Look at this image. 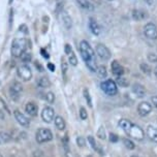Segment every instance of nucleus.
<instances>
[{
	"label": "nucleus",
	"mask_w": 157,
	"mask_h": 157,
	"mask_svg": "<svg viewBox=\"0 0 157 157\" xmlns=\"http://www.w3.org/2000/svg\"><path fill=\"white\" fill-rule=\"evenodd\" d=\"M80 52L81 56L85 61L87 67L91 71L95 72L97 71V64H96V58H95V52L89 44L88 41L82 40L80 43Z\"/></svg>",
	"instance_id": "1"
},
{
	"label": "nucleus",
	"mask_w": 157,
	"mask_h": 157,
	"mask_svg": "<svg viewBox=\"0 0 157 157\" xmlns=\"http://www.w3.org/2000/svg\"><path fill=\"white\" fill-rule=\"evenodd\" d=\"M119 126L125 131L126 134L129 136L133 137V139L137 140V141H142L145 136V133L143 129L140 126L133 124L132 122L129 121L128 119H121L119 121Z\"/></svg>",
	"instance_id": "2"
},
{
	"label": "nucleus",
	"mask_w": 157,
	"mask_h": 157,
	"mask_svg": "<svg viewBox=\"0 0 157 157\" xmlns=\"http://www.w3.org/2000/svg\"><path fill=\"white\" fill-rule=\"evenodd\" d=\"M28 47V40L26 38H16L13 39L12 48H10V53L13 57L20 58L24 52H26Z\"/></svg>",
	"instance_id": "3"
},
{
	"label": "nucleus",
	"mask_w": 157,
	"mask_h": 157,
	"mask_svg": "<svg viewBox=\"0 0 157 157\" xmlns=\"http://www.w3.org/2000/svg\"><path fill=\"white\" fill-rule=\"evenodd\" d=\"M101 90L105 92V94L110 95V96H114L118 93V87L116 82H114L113 80H105L100 84Z\"/></svg>",
	"instance_id": "4"
},
{
	"label": "nucleus",
	"mask_w": 157,
	"mask_h": 157,
	"mask_svg": "<svg viewBox=\"0 0 157 157\" xmlns=\"http://www.w3.org/2000/svg\"><path fill=\"white\" fill-rule=\"evenodd\" d=\"M53 140V133L52 131L48 128H39L36 132V142L38 144L50 142Z\"/></svg>",
	"instance_id": "5"
},
{
	"label": "nucleus",
	"mask_w": 157,
	"mask_h": 157,
	"mask_svg": "<svg viewBox=\"0 0 157 157\" xmlns=\"http://www.w3.org/2000/svg\"><path fill=\"white\" fill-rule=\"evenodd\" d=\"M18 75L19 78H21V80L25 81V82H27V81H30L32 78V71L31 69H30V67L26 65V64H24V65H21L18 68Z\"/></svg>",
	"instance_id": "6"
},
{
	"label": "nucleus",
	"mask_w": 157,
	"mask_h": 157,
	"mask_svg": "<svg viewBox=\"0 0 157 157\" xmlns=\"http://www.w3.org/2000/svg\"><path fill=\"white\" fill-rule=\"evenodd\" d=\"M96 54L98 55V57L103 61L110 60L111 56H112L110 50L108 49V47H105V44H99L96 46Z\"/></svg>",
	"instance_id": "7"
},
{
	"label": "nucleus",
	"mask_w": 157,
	"mask_h": 157,
	"mask_svg": "<svg viewBox=\"0 0 157 157\" xmlns=\"http://www.w3.org/2000/svg\"><path fill=\"white\" fill-rule=\"evenodd\" d=\"M144 33L146 37L155 40L157 39V27L154 23H147L144 27Z\"/></svg>",
	"instance_id": "8"
},
{
	"label": "nucleus",
	"mask_w": 157,
	"mask_h": 157,
	"mask_svg": "<svg viewBox=\"0 0 157 157\" xmlns=\"http://www.w3.org/2000/svg\"><path fill=\"white\" fill-rule=\"evenodd\" d=\"M41 118L46 123H51L55 119V111L51 106H44L41 112Z\"/></svg>",
	"instance_id": "9"
},
{
	"label": "nucleus",
	"mask_w": 157,
	"mask_h": 157,
	"mask_svg": "<svg viewBox=\"0 0 157 157\" xmlns=\"http://www.w3.org/2000/svg\"><path fill=\"white\" fill-rule=\"evenodd\" d=\"M152 111V105L148 101H142L137 106V113L141 117L148 116Z\"/></svg>",
	"instance_id": "10"
},
{
	"label": "nucleus",
	"mask_w": 157,
	"mask_h": 157,
	"mask_svg": "<svg viewBox=\"0 0 157 157\" xmlns=\"http://www.w3.org/2000/svg\"><path fill=\"white\" fill-rule=\"evenodd\" d=\"M22 91H23V86H22V84L20 82H13L10 88V96L13 99H18L20 94L22 93Z\"/></svg>",
	"instance_id": "11"
},
{
	"label": "nucleus",
	"mask_w": 157,
	"mask_h": 157,
	"mask_svg": "<svg viewBox=\"0 0 157 157\" xmlns=\"http://www.w3.org/2000/svg\"><path fill=\"white\" fill-rule=\"evenodd\" d=\"M13 115H15V118H16L17 122H18L20 125L25 126V127H28V126L30 125L29 119H28V118L25 116L23 113H21L19 110H16L15 112H13Z\"/></svg>",
	"instance_id": "12"
},
{
	"label": "nucleus",
	"mask_w": 157,
	"mask_h": 157,
	"mask_svg": "<svg viewBox=\"0 0 157 157\" xmlns=\"http://www.w3.org/2000/svg\"><path fill=\"white\" fill-rule=\"evenodd\" d=\"M111 69H112L113 75H116V77H121V75H123V74H124V68H123V66L116 60H114L113 62H112Z\"/></svg>",
	"instance_id": "13"
},
{
	"label": "nucleus",
	"mask_w": 157,
	"mask_h": 157,
	"mask_svg": "<svg viewBox=\"0 0 157 157\" xmlns=\"http://www.w3.org/2000/svg\"><path fill=\"white\" fill-rule=\"evenodd\" d=\"M88 26H89V29L90 31L92 32V34L94 35H99L100 34V26L98 25V23L96 22V20L93 19V18H90L89 19V22H88Z\"/></svg>",
	"instance_id": "14"
},
{
	"label": "nucleus",
	"mask_w": 157,
	"mask_h": 157,
	"mask_svg": "<svg viewBox=\"0 0 157 157\" xmlns=\"http://www.w3.org/2000/svg\"><path fill=\"white\" fill-rule=\"evenodd\" d=\"M25 111H26V113L29 115V116L36 117L37 116V112H38V106L36 105V103L30 101L25 106Z\"/></svg>",
	"instance_id": "15"
},
{
	"label": "nucleus",
	"mask_w": 157,
	"mask_h": 157,
	"mask_svg": "<svg viewBox=\"0 0 157 157\" xmlns=\"http://www.w3.org/2000/svg\"><path fill=\"white\" fill-rule=\"evenodd\" d=\"M61 19H62V23L64 25V27H65L67 30L71 29L72 21H71V16L67 13V12H65V10H62V12H61Z\"/></svg>",
	"instance_id": "16"
},
{
	"label": "nucleus",
	"mask_w": 157,
	"mask_h": 157,
	"mask_svg": "<svg viewBox=\"0 0 157 157\" xmlns=\"http://www.w3.org/2000/svg\"><path fill=\"white\" fill-rule=\"evenodd\" d=\"M132 91L133 93L136 95L139 98H142L145 96L146 94V89L145 87L141 85V84H134V85L132 86Z\"/></svg>",
	"instance_id": "17"
},
{
	"label": "nucleus",
	"mask_w": 157,
	"mask_h": 157,
	"mask_svg": "<svg viewBox=\"0 0 157 157\" xmlns=\"http://www.w3.org/2000/svg\"><path fill=\"white\" fill-rule=\"evenodd\" d=\"M132 18L134 21H142L148 18V13L142 10H134L132 12Z\"/></svg>",
	"instance_id": "18"
},
{
	"label": "nucleus",
	"mask_w": 157,
	"mask_h": 157,
	"mask_svg": "<svg viewBox=\"0 0 157 157\" xmlns=\"http://www.w3.org/2000/svg\"><path fill=\"white\" fill-rule=\"evenodd\" d=\"M54 122H55V126L59 130L65 129V121H64V119L61 116H56L54 119Z\"/></svg>",
	"instance_id": "19"
},
{
	"label": "nucleus",
	"mask_w": 157,
	"mask_h": 157,
	"mask_svg": "<svg viewBox=\"0 0 157 157\" xmlns=\"http://www.w3.org/2000/svg\"><path fill=\"white\" fill-rule=\"evenodd\" d=\"M147 136L150 137L152 141L157 142V128L153 126H149L147 128Z\"/></svg>",
	"instance_id": "20"
},
{
	"label": "nucleus",
	"mask_w": 157,
	"mask_h": 157,
	"mask_svg": "<svg viewBox=\"0 0 157 157\" xmlns=\"http://www.w3.org/2000/svg\"><path fill=\"white\" fill-rule=\"evenodd\" d=\"M88 142H89V144L91 145L92 149H94L95 151H97V152L99 153L100 155H103V152H102V150L100 149L99 147H98V145L96 144V142H95V139H94L93 136H88Z\"/></svg>",
	"instance_id": "21"
},
{
	"label": "nucleus",
	"mask_w": 157,
	"mask_h": 157,
	"mask_svg": "<svg viewBox=\"0 0 157 157\" xmlns=\"http://www.w3.org/2000/svg\"><path fill=\"white\" fill-rule=\"evenodd\" d=\"M37 85L41 88H49L51 86V82H50L49 78L47 77H41L39 80L37 81Z\"/></svg>",
	"instance_id": "22"
},
{
	"label": "nucleus",
	"mask_w": 157,
	"mask_h": 157,
	"mask_svg": "<svg viewBox=\"0 0 157 157\" xmlns=\"http://www.w3.org/2000/svg\"><path fill=\"white\" fill-rule=\"evenodd\" d=\"M117 84L119 85L120 87H123V88H126V87H128L129 85V82H128V80L124 77H117V80H116Z\"/></svg>",
	"instance_id": "23"
},
{
	"label": "nucleus",
	"mask_w": 157,
	"mask_h": 157,
	"mask_svg": "<svg viewBox=\"0 0 157 157\" xmlns=\"http://www.w3.org/2000/svg\"><path fill=\"white\" fill-rule=\"evenodd\" d=\"M96 72H97L98 77L101 78H105L106 75H108V71H106V68H105V66H103V65L97 66Z\"/></svg>",
	"instance_id": "24"
},
{
	"label": "nucleus",
	"mask_w": 157,
	"mask_h": 157,
	"mask_svg": "<svg viewBox=\"0 0 157 157\" xmlns=\"http://www.w3.org/2000/svg\"><path fill=\"white\" fill-rule=\"evenodd\" d=\"M123 144L125 145V147L127 148L128 150H133L134 148H136V145H134V143L131 141L129 139H123Z\"/></svg>",
	"instance_id": "25"
},
{
	"label": "nucleus",
	"mask_w": 157,
	"mask_h": 157,
	"mask_svg": "<svg viewBox=\"0 0 157 157\" xmlns=\"http://www.w3.org/2000/svg\"><path fill=\"white\" fill-rule=\"evenodd\" d=\"M68 62L72 66H77V64H78V58H77V56L75 55L74 51H72L71 54L68 55Z\"/></svg>",
	"instance_id": "26"
},
{
	"label": "nucleus",
	"mask_w": 157,
	"mask_h": 157,
	"mask_svg": "<svg viewBox=\"0 0 157 157\" xmlns=\"http://www.w3.org/2000/svg\"><path fill=\"white\" fill-rule=\"evenodd\" d=\"M21 60L23 61L24 63H27V62H30L31 61V59H32V55L30 54V53H28V52H24L23 54L21 55Z\"/></svg>",
	"instance_id": "27"
},
{
	"label": "nucleus",
	"mask_w": 157,
	"mask_h": 157,
	"mask_svg": "<svg viewBox=\"0 0 157 157\" xmlns=\"http://www.w3.org/2000/svg\"><path fill=\"white\" fill-rule=\"evenodd\" d=\"M61 69H62L63 75L65 77L66 72H67V71H68V64H67V62L65 61V59H64V58L61 59Z\"/></svg>",
	"instance_id": "28"
},
{
	"label": "nucleus",
	"mask_w": 157,
	"mask_h": 157,
	"mask_svg": "<svg viewBox=\"0 0 157 157\" xmlns=\"http://www.w3.org/2000/svg\"><path fill=\"white\" fill-rule=\"evenodd\" d=\"M77 2L80 4V6H82L83 8H87V10L91 6V3L89 0H77Z\"/></svg>",
	"instance_id": "29"
},
{
	"label": "nucleus",
	"mask_w": 157,
	"mask_h": 157,
	"mask_svg": "<svg viewBox=\"0 0 157 157\" xmlns=\"http://www.w3.org/2000/svg\"><path fill=\"white\" fill-rule=\"evenodd\" d=\"M46 100L49 103H53L55 101V94L53 92H48L46 94Z\"/></svg>",
	"instance_id": "30"
},
{
	"label": "nucleus",
	"mask_w": 157,
	"mask_h": 157,
	"mask_svg": "<svg viewBox=\"0 0 157 157\" xmlns=\"http://www.w3.org/2000/svg\"><path fill=\"white\" fill-rule=\"evenodd\" d=\"M141 71L144 72V74L149 75L150 72H151V67L148 65L147 63H142L141 64Z\"/></svg>",
	"instance_id": "31"
},
{
	"label": "nucleus",
	"mask_w": 157,
	"mask_h": 157,
	"mask_svg": "<svg viewBox=\"0 0 157 157\" xmlns=\"http://www.w3.org/2000/svg\"><path fill=\"white\" fill-rule=\"evenodd\" d=\"M84 97H85V99L87 100V103H88V105L91 108V106H92V100H91L90 94H89V91L87 90V89L84 90Z\"/></svg>",
	"instance_id": "32"
},
{
	"label": "nucleus",
	"mask_w": 157,
	"mask_h": 157,
	"mask_svg": "<svg viewBox=\"0 0 157 157\" xmlns=\"http://www.w3.org/2000/svg\"><path fill=\"white\" fill-rule=\"evenodd\" d=\"M97 136L99 137V139H101V140H105V128H103L102 126H100L99 129H98V131H97Z\"/></svg>",
	"instance_id": "33"
},
{
	"label": "nucleus",
	"mask_w": 157,
	"mask_h": 157,
	"mask_svg": "<svg viewBox=\"0 0 157 157\" xmlns=\"http://www.w3.org/2000/svg\"><path fill=\"white\" fill-rule=\"evenodd\" d=\"M148 60H149L150 62L157 63V54H154V53H149V54H148Z\"/></svg>",
	"instance_id": "34"
},
{
	"label": "nucleus",
	"mask_w": 157,
	"mask_h": 157,
	"mask_svg": "<svg viewBox=\"0 0 157 157\" xmlns=\"http://www.w3.org/2000/svg\"><path fill=\"white\" fill-rule=\"evenodd\" d=\"M87 117H88V114H87V111L85 108H81L80 109V118L82 120H86Z\"/></svg>",
	"instance_id": "35"
},
{
	"label": "nucleus",
	"mask_w": 157,
	"mask_h": 157,
	"mask_svg": "<svg viewBox=\"0 0 157 157\" xmlns=\"http://www.w3.org/2000/svg\"><path fill=\"white\" fill-rule=\"evenodd\" d=\"M64 1L65 0H56L57 2V12H62V8H63V5H64Z\"/></svg>",
	"instance_id": "36"
},
{
	"label": "nucleus",
	"mask_w": 157,
	"mask_h": 157,
	"mask_svg": "<svg viewBox=\"0 0 157 157\" xmlns=\"http://www.w3.org/2000/svg\"><path fill=\"white\" fill-rule=\"evenodd\" d=\"M77 144L78 146H80V147H84L86 144V141H85V139L82 136H78V139H77Z\"/></svg>",
	"instance_id": "37"
},
{
	"label": "nucleus",
	"mask_w": 157,
	"mask_h": 157,
	"mask_svg": "<svg viewBox=\"0 0 157 157\" xmlns=\"http://www.w3.org/2000/svg\"><path fill=\"white\" fill-rule=\"evenodd\" d=\"M110 141H111L112 143H117L118 141H119V137H118L117 134L111 133V134H110Z\"/></svg>",
	"instance_id": "38"
},
{
	"label": "nucleus",
	"mask_w": 157,
	"mask_h": 157,
	"mask_svg": "<svg viewBox=\"0 0 157 157\" xmlns=\"http://www.w3.org/2000/svg\"><path fill=\"white\" fill-rule=\"evenodd\" d=\"M64 51H65V54H67V55H69L72 52V48L69 46L68 44H65V48H64Z\"/></svg>",
	"instance_id": "39"
},
{
	"label": "nucleus",
	"mask_w": 157,
	"mask_h": 157,
	"mask_svg": "<svg viewBox=\"0 0 157 157\" xmlns=\"http://www.w3.org/2000/svg\"><path fill=\"white\" fill-rule=\"evenodd\" d=\"M34 65H35L36 68H37V71H44V66L41 65V64L39 63L38 61H36V62L34 63Z\"/></svg>",
	"instance_id": "40"
},
{
	"label": "nucleus",
	"mask_w": 157,
	"mask_h": 157,
	"mask_svg": "<svg viewBox=\"0 0 157 157\" xmlns=\"http://www.w3.org/2000/svg\"><path fill=\"white\" fill-rule=\"evenodd\" d=\"M1 137H2V140H3L4 142H8V141L10 140V136H8L7 133H5V132H4V133H3V132L1 133Z\"/></svg>",
	"instance_id": "41"
},
{
	"label": "nucleus",
	"mask_w": 157,
	"mask_h": 157,
	"mask_svg": "<svg viewBox=\"0 0 157 157\" xmlns=\"http://www.w3.org/2000/svg\"><path fill=\"white\" fill-rule=\"evenodd\" d=\"M40 53H41V55H43V57L44 58H46V59H49V54L47 53V51H44V49H41L40 50Z\"/></svg>",
	"instance_id": "42"
},
{
	"label": "nucleus",
	"mask_w": 157,
	"mask_h": 157,
	"mask_svg": "<svg viewBox=\"0 0 157 157\" xmlns=\"http://www.w3.org/2000/svg\"><path fill=\"white\" fill-rule=\"evenodd\" d=\"M48 68L51 71H55V65L53 63H48Z\"/></svg>",
	"instance_id": "43"
},
{
	"label": "nucleus",
	"mask_w": 157,
	"mask_h": 157,
	"mask_svg": "<svg viewBox=\"0 0 157 157\" xmlns=\"http://www.w3.org/2000/svg\"><path fill=\"white\" fill-rule=\"evenodd\" d=\"M151 100H152L153 105L155 106V108H157V96H153L152 98H151Z\"/></svg>",
	"instance_id": "44"
},
{
	"label": "nucleus",
	"mask_w": 157,
	"mask_h": 157,
	"mask_svg": "<svg viewBox=\"0 0 157 157\" xmlns=\"http://www.w3.org/2000/svg\"><path fill=\"white\" fill-rule=\"evenodd\" d=\"M27 27H26V25H22V26H20V31H23L24 33H27Z\"/></svg>",
	"instance_id": "45"
},
{
	"label": "nucleus",
	"mask_w": 157,
	"mask_h": 157,
	"mask_svg": "<svg viewBox=\"0 0 157 157\" xmlns=\"http://www.w3.org/2000/svg\"><path fill=\"white\" fill-rule=\"evenodd\" d=\"M13 12L10 10V26H12L13 24Z\"/></svg>",
	"instance_id": "46"
},
{
	"label": "nucleus",
	"mask_w": 157,
	"mask_h": 157,
	"mask_svg": "<svg viewBox=\"0 0 157 157\" xmlns=\"http://www.w3.org/2000/svg\"><path fill=\"white\" fill-rule=\"evenodd\" d=\"M154 74H155V75L157 77V67H155V69H154Z\"/></svg>",
	"instance_id": "47"
},
{
	"label": "nucleus",
	"mask_w": 157,
	"mask_h": 157,
	"mask_svg": "<svg viewBox=\"0 0 157 157\" xmlns=\"http://www.w3.org/2000/svg\"><path fill=\"white\" fill-rule=\"evenodd\" d=\"M8 3L12 4V3H13V0H8Z\"/></svg>",
	"instance_id": "48"
},
{
	"label": "nucleus",
	"mask_w": 157,
	"mask_h": 157,
	"mask_svg": "<svg viewBox=\"0 0 157 157\" xmlns=\"http://www.w3.org/2000/svg\"><path fill=\"white\" fill-rule=\"evenodd\" d=\"M0 157H3V156H2V155H1V154H0Z\"/></svg>",
	"instance_id": "49"
},
{
	"label": "nucleus",
	"mask_w": 157,
	"mask_h": 157,
	"mask_svg": "<svg viewBox=\"0 0 157 157\" xmlns=\"http://www.w3.org/2000/svg\"><path fill=\"white\" fill-rule=\"evenodd\" d=\"M132 157H136V156H132Z\"/></svg>",
	"instance_id": "50"
}]
</instances>
